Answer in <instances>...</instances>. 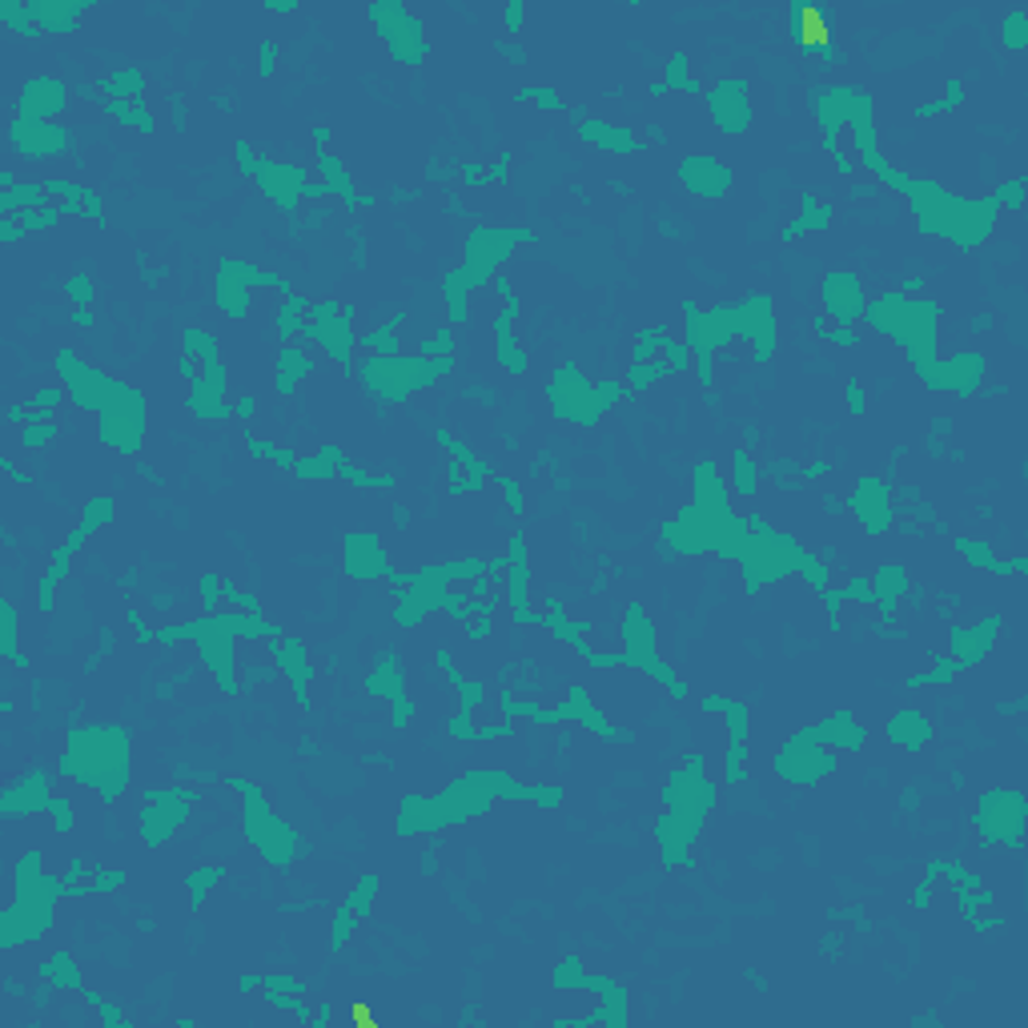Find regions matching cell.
Segmentation results:
<instances>
[{
	"label": "cell",
	"instance_id": "cell-8",
	"mask_svg": "<svg viewBox=\"0 0 1028 1028\" xmlns=\"http://www.w3.org/2000/svg\"><path fill=\"white\" fill-rule=\"evenodd\" d=\"M791 37L803 49H832V24H828V12L816 9V4H791Z\"/></svg>",
	"mask_w": 1028,
	"mask_h": 1028
},
{
	"label": "cell",
	"instance_id": "cell-6",
	"mask_svg": "<svg viewBox=\"0 0 1028 1028\" xmlns=\"http://www.w3.org/2000/svg\"><path fill=\"white\" fill-rule=\"evenodd\" d=\"M712 117H715V125H719L724 133H739V129H744L747 117H751V105H747V85H744V81H724V85H715Z\"/></svg>",
	"mask_w": 1028,
	"mask_h": 1028
},
{
	"label": "cell",
	"instance_id": "cell-10",
	"mask_svg": "<svg viewBox=\"0 0 1028 1028\" xmlns=\"http://www.w3.org/2000/svg\"><path fill=\"white\" fill-rule=\"evenodd\" d=\"M683 181L692 185L695 194L719 197L731 185V174L719 162H712V157H692V162L683 165Z\"/></svg>",
	"mask_w": 1028,
	"mask_h": 1028
},
{
	"label": "cell",
	"instance_id": "cell-2",
	"mask_svg": "<svg viewBox=\"0 0 1028 1028\" xmlns=\"http://www.w3.org/2000/svg\"><path fill=\"white\" fill-rule=\"evenodd\" d=\"M980 832L985 840H996V844H1020V832H1025V796L1020 791H993L980 803Z\"/></svg>",
	"mask_w": 1028,
	"mask_h": 1028
},
{
	"label": "cell",
	"instance_id": "cell-7",
	"mask_svg": "<svg viewBox=\"0 0 1028 1028\" xmlns=\"http://www.w3.org/2000/svg\"><path fill=\"white\" fill-rule=\"evenodd\" d=\"M61 108H65V85H61V81L37 76V81L24 85V97H21L24 121H53Z\"/></svg>",
	"mask_w": 1028,
	"mask_h": 1028
},
{
	"label": "cell",
	"instance_id": "cell-13",
	"mask_svg": "<svg viewBox=\"0 0 1028 1028\" xmlns=\"http://www.w3.org/2000/svg\"><path fill=\"white\" fill-rule=\"evenodd\" d=\"M1005 44L1008 49H1025L1028 44V17L1025 12H1008L1005 17Z\"/></svg>",
	"mask_w": 1028,
	"mask_h": 1028
},
{
	"label": "cell",
	"instance_id": "cell-3",
	"mask_svg": "<svg viewBox=\"0 0 1028 1028\" xmlns=\"http://www.w3.org/2000/svg\"><path fill=\"white\" fill-rule=\"evenodd\" d=\"M554 411L563 414V418H571V423H583L591 426L603 414L606 398L599 386H591V382L583 378V374H574V370H563L559 378H554Z\"/></svg>",
	"mask_w": 1028,
	"mask_h": 1028
},
{
	"label": "cell",
	"instance_id": "cell-4",
	"mask_svg": "<svg viewBox=\"0 0 1028 1028\" xmlns=\"http://www.w3.org/2000/svg\"><path fill=\"white\" fill-rule=\"evenodd\" d=\"M823 302H828V314L844 325L855 322V318H864V310H868V298L852 273H828V282H823Z\"/></svg>",
	"mask_w": 1028,
	"mask_h": 1028
},
{
	"label": "cell",
	"instance_id": "cell-14",
	"mask_svg": "<svg viewBox=\"0 0 1028 1028\" xmlns=\"http://www.w3.org/2000/svg\"><path fill=\"white\" fill-rule=\"evenodd\" d=\"M667 81H672L675 89H692V81H687V61L683 56H675L672 69H667Z\"/></svg>",
	"mask_w": 1028,
	"mask_h": 1028
},
{
	"label": "cell",
	"instance_id": "cell-15",
	"mask_svg": "<svg viewBox=\"0 0 1028 1028\" xmlns=\"http://www.w3.org/2000/svg\"><path fill=\"white\" fill-rule=\"evenodd\" d=\"M354 1020H357V1025H366V1028H370V1025H374V1013H370L366 1005H354Z\"/></svg>",
	"mask_w": 1028,
	"mask_h": 1028
},
{
	"label": "cell",
	"instance_id": "cell-11",
	"mask_svg": "<svg viewBox=\"0 0 1028 1028\" xmlns=\"http://www.w3.org/2000/svg\"><path fill=\"white\" fill-rule=\"evenodd\" d=\"M29 12H33V24L41 33H65L85 17L81 4H29Z\"/></svg>",
	"mask_w": 1028,
	"mask_h": 1028
},
{
	"label": "cell",
	"instance_id": "cell-16",
	"mask_svg": "<svg viewBox=\"0 0 1028 1028\" xmlns=\"http://www.w3.org/2000/svg\"><path fill=\"white\" fill-rule=\"evenodd\" d=\"M507 24H510V29H519V24H522V4H510V9H507Z\"/></svg>",
	"mask_w": 1028,
	"mask_h": 1028
},
{
	"label": "cell",
	"instance_id": "cell-5",
	"mask_svg": "<svg viewBox=\"0 0 1028 1028\" xmlns=\"http://www.w3.org/2000/svg\"><path fill=\"white\" fill-rule=\"evenodd\" d=\"M258 185L266 189V197L278 201V206H298V197L310 194L302 169H298V165H282V162H258Z\"/></svg>",
	"mask_w": 1028,
	"mask_h": 1028
},
{
	"label": "cell",
	"instance_id": "cell-12",
	"mask_svg": "<svg viewBox=\"0 0 1028 1028\" xmlns=\"http://www.w3.org/2000/svg\"><path fill=\"white\" fill-rule=\"evenodd\" d=\"M892 739L896 744H908V747H916V744H924L928 739V719H924L921 712H900V719H892Z\"/></svg>",
	"mask_w": 1028,
	"mask_h": 1028
},
{
	"label": "cell",
	"instance_id": "cell-1",
	"mask_svg": "<svg viewBox=\"0 0 1028 1028\" xmlns=\"http://www.w3.org/2000/svg\"><path fill=\"white\" fill-rule=\"evenodd\" d=\"M370 17H374L378 33L386 37L391 53L398 56L402 65H418V61H423V56H426L423 24L414 21V17L402 9V4H374V9H370Z\"/></svg>",
	"mask_w": 1028,
	"mask_h": 1028
},
{
	"label": "cell",
	"instance_id": "cell-9",
	"mask_svg": "<svg viewBox=\"0 0 1028 1028\" xmlns=\"http://www.w3.org/2000/svg\"><path fill=\"white\" fill-rule=\"evenodd\" d=\"M852 510L860 515V522H868L872 531H884L887 519H892V498H887V487L884 482H860L852 495Z\"/></svg>",
	"mask_w": 1028,
	"mask_h": 1028
}]
</instances>
